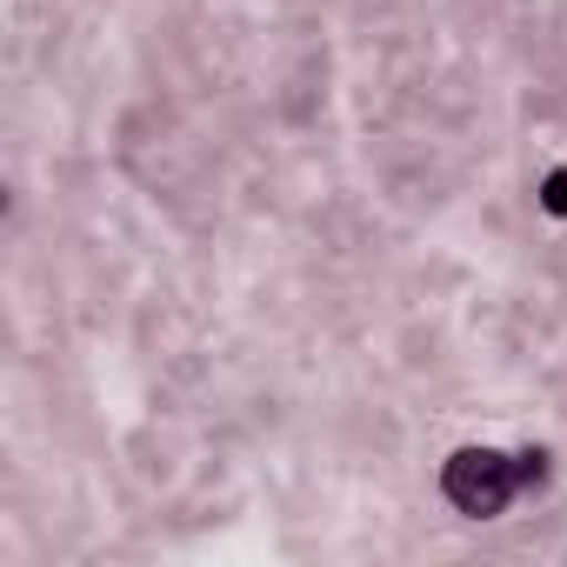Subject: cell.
I'll return each instance as SVG.
<instances>
[{
	"mask_svg": "<svg viewBox=\"0 0 567 567\" xmlns=\"http://www.w3.org/2000/svg\"><path fill=\"white\" fill-rule=\"evenodd\" d=\"M520 481H527V467H514V461H501L494 447H461L454 461H447V501L461 507V514H501L514 494H520Z\"/></svg>",
	"mask_w": 567,
	"mask_h": 567,
	"instance_id": "6da1fadb",
	"label": "cell"
},
{
	"mask_svg": "<svg viewBox=\"0 0 567 567\" xmlns=\"http://www.w3.org/2000/svg\"><path fill=\"white\" fill-rule=\"evenodd\" d=\"M547 207H554V214H567V167H560V174H547Z\"/></svg>",
	"mask_w": 567,
	"mask_h": 567,
	"instance_id": "7a4b0ae2",
	"label": "cell"
}]
</instances>
